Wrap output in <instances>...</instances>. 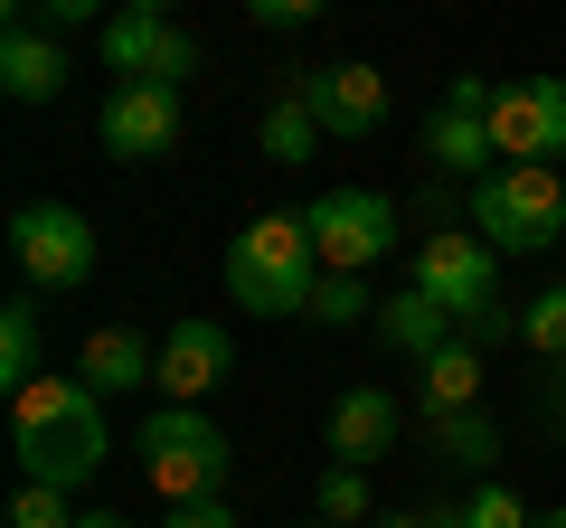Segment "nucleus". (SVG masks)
Masks as SVG:
<instances>
[{"label": "nucleus", "mask_w": 566, "mask_h": 528, "mask_svg": "<svg viewBox=\"0 0 566 528\" xmlns=\"http://www.w3.org/2000/svg\"><path fill=\"white\" fill-rule=\"evenodd\" d=\"M322 142H331V133H322V114L303 104V85H283V95L264 104V161L303 170V161H322Z\"/></svg>", "instance_id": "19"}, {"label": "nucleus", "mask_w": 566, "mask_h": 528, "mask_svg": "<svg viewBox=\"0 0 566 528\" xmlns=\"http://www.w3.org/2000/svg\"><path fill=\"white\" fill-rule=\"evenodd\" d=\"M133 10H161V20H180V0H133Z\"/></svg>", "instance_id": "33"}, {"label": "nucleus", "mask_w": 566, "mask_h": 528, "mask_svg": "<svg viewBox=\"0 0 566 528\" xmlns=\"http://www.w3.org/2000/svg\"><path fill=\"white\" fill-rule=\"evenodd\" d=\"M378 340L397 349V359H434L444 340H463V321H453L434 293H397V303H378Z\"/></svg>", "instance_id": "18"}, {"label": "nucleus", "mask_w": 566, "mask_h": 528, "mask_svg": "<svg viewBox=\"0 0 566 528\" xmlns=\"http://www.w3.org/2000/svg\"><path fill=\"white\" fill-rule=\"evenodd\" d=\"M227 293H237L255 321L312 311V293H322V245H312V218H303V208L245 218L237 236H227Z\"/></svg>", "instance_id": "2"}, {"label": "nucleus", "mask_w": 566, "mask_h": 528, "mask_svg": "<svg viewBox=\"0 0 566 528\" xmlns=\"http://www.w3.org/2000/svg\"><path fill=\"white\" fill-rule=\"evenodd\" d=\"M424 444H434V463H453V472H491L501 463V425H491L482 406H463V415H424Z\"/></svg>", "instance_id": "20"}, {"label": "nucleus", "mask_w": 566, "mask_h": 528, "mask_svg": "<svg viewBox=\"0 0 566 528\" xmlns=\"http://www.w3.org/2000/svg\"><path fill=\"white\" fill-rule=\"evenodd\" d=\"M0 95L10 104H57L66 95V39L57 29H10L0 39Z\"/></svg>", "instance_id": "15"}, {"label": "nucleus", "mask_w": 566, "mask_h": 528, "mask_svg": "<svg viewBox=\"0 0 566 528\" xmlns=\"http://www.w3.org/2000/svg\"><path fill=\"white\" fill-rule=\"evenodd\" d=\"M0 20H10V29H39V0H0Z\"/></svg>", "instance_id": "31"}, {"label": "nucleus", "mask_w": 566, "mask_h": 528, "mask_svg": "<svg viewBox=\"0 0 566 528\" xmlns=\"http://www.w3.org/2000/svg\"><path fill=\"white\" fill-rule=\"evenodd\" d=\"M10 264H20L29 293H85L95 284V226L66 199H29L10 218Z\"/></svg>", "instance_id": "6"}, {"label": "nucleus", "mask_w": 566, "mask_h": 528, "mask_svg": "<svg viewBox=\"0 0 566 528\" xmlns=\"http://www.w3.org/2000/svg\"><path fill=\"white\" fill-rule=\"evenodd\" d=\"M303 104L312 114H322V133L331 142H368V133H378L387 123V76L368 57H340V66H303Z\"/></svg>", "instance_id": "11"}, {"label": "nucleus", "mask_w": 566, "mask_h": 528, "mask_svg": "<svg viewBox=\"0 0 566 528\" xmlns=\"http://www.w3.org/2000/svg\"><path fill=\"white\" fill-rule=\"evenodd\" d=\"M520 340H528V349H538V359H547V368H557V359H566V284H547V293H538V303H528V311H520Z\"/></svg>", "instance_id": "24"}, {"label": "nucleus", "mask_w": 566, "mask_h": 528, "mask_svg": "<svg viewBox=\"0 0 566 528\" xmlns=\"http://www.w3.org/2000/svg\"><path fill=\"white\" fill-rule=\"evenodd\" d=\"M76 528H133V519H76Z\"/></svg>", "instance_id": "35"}, {"label": "nucleus", "mask_w": 566, "mask_h": 528, "mask_svg": "<svg viewBox=\"0 0 566 528\" xmlns=\"http://www.w3.org/2000/svg\"><path fill=\"white\" fill-rule=\"evenodd\" d=\"M29 378H48V368H39V293H20V303H0V387L20 397Z\"/></svg>", "instance_id": "21"}, {"label": "nucleus", "mask_w": 566, "mask_h": 528, "mask_svg": "<svg viewBox=\"0 0 566 528\" xmlns=\"http://www.w3.org/2000/svg\"><path fill=\"white\" fill-rule=\"evenodd\" d=\"M95 47H104V66L123 85H189L199 76V39L180 20H161V10H133V0L95 29Z\"/></svg>", "instance_id": "8"}, {"label": "nucleus", "mask_w": 566, "mask_h": 528, "mask_svg": "<svg viewBox=\"0 0 566 528\" xmlns=\"http://www.w3.org/2000/svg\"><path fill=\"white\" fill-rule=\"evenodd\" d=\"M170 528H237V509H227V500H180Z\"/></svg>", "instance_id": "29"}, {"label": "nucleus", "mask_w": 566, "mask_h": 528, "mask_svg": "<svg viewBox=\"0 0 566 528\" xmlns=\"http://www.w3.org/2000/svg\"><path fill=\"white\" fill-rule=\"evenodd\" d=\"M368 528H434V509H387V519H368Z\"/></svg>", "instance_id": "30"}, {"label": "nucleus", "mask_w": 566, "mask_h": 528, "mask_svg": "<svg viewBox=\"0 0 566 528\" xmlns=\"http://www.w3.org/2000/svg\"><path fill=\"white\" fill-rule=\"evenodd\" d=\"M322 10H331V0H245V20H255V29H312Z\"/></svg>", "instance_id": "27"}, {"label": "nucleus", "mask_w": 566, "mask_h": 528, "mask_svg": "<svg viewBox=\"0 0 566 528\" xmlns=\"http://www.w3.org/2000/svg\"><path fill=\"white\" fill-rule=\"evenodd\" d=\"M95 133H104L114 161H161V151H180V85H114Z\"/></svg>", "instance_id": "12"}, {"label": "nucleus", "mask_w": 566, "mask_h": 528, "mask_svg": "<svg viewBox=\"0 0 566 528\" xmlns=\"http://www.w3.org/2000/svg\"><path fill=\"white\" fill-rule=\"evenodd\" d=\"M528 519H538V509H520V490H510V482H482L463 500V528H528Z\"/></svg>", "instance_id": "25"}, {"label": "nucleus", "mask_w": 566, "mask_h": 528, "mask_svg": "<svg viewBox=\"0 0 566 528\" xmlns=\"http://www.w3.org/2000/svg\"><path fill=\"white\" fill-rule=\"evenodd\" d=\"M472 226L501 255H547L566 236V170L557 161H501L491 180H472Z\"/></svg>", "instance_id": "3"}, {"label": "nucleus", "mask_w": 566, "mask_h": 528, "mask_svg": "<svg viewBox=\"0 0 566 528\" xmlns=\"http://www.w3.org/2000/svg\"><path fill=\"white\" fill-rule=\"evenodd\" d=\"M312 519H322V528H368V519H378V500H368V463H331L322 490H312Z\"/></svg>", "instance_id": "22"}, {"label": "nucleus", "mask_w": 566, "mask_h": 528, "mask_svg": "<svg viewBox=\"0 0 566 528\" xmlns=\"http://www.w3.org/2000/svg\"><path fill=\"white\" fill-rule=\"evenodd\" d=\"M303 218L322 245V274H368V264L397 255V199L387 189H322Z\"/></svg>", "instance_id": "7"}, {"label": "nucleus", "mask_w": 566, "mask_h": 528, "mask_svg": "<svg viewBox=\"0 0 566 528\" xmlns=\"http://www.w3.org/2000/svg\"><path fill=\"white\" fill-rule=\"evenodd\" d=\"M528 528H566V509H538V519H528Z\"/></svg>", "instance_id": "34"}, {"label": "nucleus", "mask_w": 566, "mask_h": 528, "mask_svg": "<svg viewBox=\"0 0 566 528\" xmlns=\"http://www.w3.org/2000/svg\"><path fill=\"white\" fill-rule=\"evenodd\" d=\"M312 528H322V519H312Z\"/></svg>", "instance_id": "36"}, {"label": "nucleus", "mask_w": 566, "mask_h": 528, "mask_svg": "<svg viewBox=\"0 0 566 528\" xmlns=\"http://www.w3.org/2000/svg\"><path fill=\"white\" fill-rule=\"evenodd\" d=\"M397 397H387V387H349L340 406H331V453H340V463H378V453H397Z\"/></svg>", "instance_id": "16"}, {"label": "nucleus", "mask_w": 566, "mask_h": 528, "mask_svg": "<svg viewBox=\"0 0 566 528\" xmlns=\"http://www.w3.org/2000/svg\"><path fill=\"white\" fill-rule=\"evenodd\" d=\"M39 20L66 39V29H104V20H114V0H39Z\"/></svg>", "instance_id": "28"}, {"label": "nucleus", "mask_w": 566, "mask_h": 528, "mask_svg": "<svg viewBox=\"0 0 566 528\" xmlns=\"http://www.w3.org/2000/svg\"><path fill=\"white\" fill-rule=\"evenodd\" d=\"M491 151L501 161H566V76H520L491 95Z\"/></svg>", "instance_id": "10"}, {"label": "nucleus", "mask_w": 566, "mask_h": 528, "mask_svg": "<svg viewBox=\"0 0 566 528\" xmlns=\"http://www.w3.org/2000/svg\"><path fill=\"white\" fill-rule=\"evenodd\" d=\"M133 463H142V482H151L170 509H180V500H218V490H227V463H237V444H227V434L208 425L199 406H161V415H142Z\"/></svg>", "instance_id": "4"}, {"label": "nucleus", "mask_w": 566, "mask_h": 528, "mask_svg": "<svg viewBox=\"0 0 566 528\" xmlns=\"http://www.w3.org/2000/svg\"><path fill=\"white\" fill-rule=\"evenodd\" d=\"M416 293H434V303L463 321V340L501 311V245L482 236V226H434V236L416 245Z\"/></svg>", "instance_id": "5"}, {"label": "nucleus", "mask_w": 566, "mask_h": 528, "mask_svg": "<svg viewBox=\"0 0 566 528\" xmlns=\"http://www.w3.org/2000/svg\"><path fill=\"white\" fill-rule=\"evenodd\" d=\"M463 406H482V349L444 340L434 359H416V415H463Z\"/></svg>", "instance_id": "17"}, {"label": "nucleus", "mask_w": 566, "mask_h": 528, "mask_svg": "<svg viewBox=\"0 0 566 528\" xmlns=\"http://www.w3.org/2000/svg\"><path fill=\"white\" fill-rule=\"evenodd\" d=\"M10 528H76V519H66V490L20 482V490H10Z\"/></svg>", "instance_id": "26"}, {"label": "nucleus", "mask_w": 566, "mask_h": 528, "mask_svg": "<svg viewBox=\"0 0 566 528\" xmlns=\"http://www.w3.org/2000/svg\"><path fill=\"white\" fill-rule=\"evenodd\" d=\"M491 95L501 85L491 76H453L444 95H434V114H424V170H463V180H491Z\"/></svg>", "instance_id": "9"}, {"label": "nucleus", "mask_w": 566, "mask_h": 528, "mask_svg": "<svg viewBox=\"0 0 566 528\" xmlns=\"http://www.w3.org/2000/svg\"><path fill=\"white\" fill-rule=\"evenodd\" d=\"M10 453H20V482H48V490H85L104 472V397L76 378V368H48L10 397Z\"/></svg>", "instance_id": "1"}, {"label": "nucleus", "mask_w": 566, "mask_h": 528, "mask_svg": "<svg viewBox=\"0 0 566 528\" xmlns=\"http://www.w3.org/2000/svg\"><path fill=\"white\" fill-rule=\"evenodd\" d=\"M312 321H322V330L378 321V293H368V274H322V293H312Z\"/></svg>", "instance_id": "23"}, {"label": "nucleus", "mask_w": 566, "mask_h": 528, "mask_svg": "<svg viewBox=\"0 0 566 528\" xmlns=\"http://www.w3.org/2000/svg\"><path fill=\"white\" fill-rule=\"evenodd\" d=\"M76 378L95 387V397H133V387H151V378H161V340H142L133 321H104V330H85Z\"/></svg>", "instance_id": "14"}, {"label": "nucleus", "mask_w": 566, "mask_h": 528, "mask_svg": "<svg viewBox=\"0 0 566 528\" xmlns=\"http://www.w3.org/2000/svg\"><path fill=\"white\" fill-rule=\"evenodd\" d=\"M557 434H566V359H557Z\"/></svg>", "instance_id": "32"}, {"label": "nucleus", "mask_w": 566, "mask_h": 528, "mask_svg": "<svg viewBox=\"0 0 566 528\" xmlns=\"http://www.w3.org/2000/svg\"><path fill=\"white\" fill-rule=\"evenodd\" d=\"M227 368H237V340H227L208 311H189V321L161 330V378L151 387H161L170 406H208V397L227 387Z\"/></svg>", "instance_id": "13"}]
</instances>
